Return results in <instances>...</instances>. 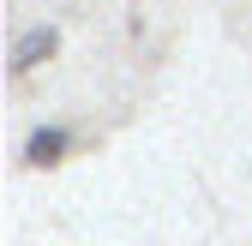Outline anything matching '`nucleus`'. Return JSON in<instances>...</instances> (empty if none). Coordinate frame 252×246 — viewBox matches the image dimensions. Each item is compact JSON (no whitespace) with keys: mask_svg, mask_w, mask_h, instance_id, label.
Returning a JSON list of instances; mask_svg holds the SVG:
<instances>
[{"mask_svg":"<svg viewBox=\"0 0 252 246\" xmlns=\"http://www.w3.org/2000/svg\"><path fill=\"white\" fill-rule=\"evenodd\" d=\"M48 48H54V30H48V24H36V30H30V36L18 42V72H30V66H36Z\"/></svg>","mask_w":252,"mask_h":246,"instance_id":"obj_1","label":"nucleus"},{"mask_svg":"<svg viewBox=\"0 0 252 246\" xmlns=\"http://www.w3.org/2000/svg\"><path fill=\"white\" fill-rule=\"evenodd\" d=\"M60 150H66V132H36L30 138V162H54Z\"/></svg>","mask_w":252,"mask_h":246,"instance_id":"obj_2","label":"nucleus"}]
</instances>
